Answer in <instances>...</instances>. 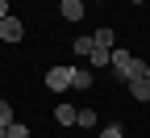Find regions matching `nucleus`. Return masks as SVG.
I'll return each mask as SVG.
<instances>
[{
    "label": "nucleus",
    "instance_id": "nucleus-12",
    "mask_svg": "<svg viewBox=\"0 0 150 138\" xmlns=\"http://www.w3.org/2000/svg\"><path fill=\"white\" fill-rule=\"evenodd\" d=\"M92 54V38H75V59H88Z\"/></svg>",
    "mask_w": 150,
    "mask_h": 138
},
{
    "label": "nucleus",
    "instance_id": "nucleus-18",
    "mask_svg": "<svg viewBox=\"0 0 150 138\" xmlns=\"http://www.w3.org/2000/svg\"><path fill=\"white\" fill-rule=\"evenodd\" d=\"M134 4H146V0H134Z\"/></svg>",
    "mask_w": 150,
    "mask_h": 138
},
{
    "label": "nucleus",
    "instance_id": "nucleus-17",
    "mask_svg": "<svg viewBox=\"0 0 150 138\" xmlns=\"http://www.w3.org/2000/svg\"><path fill=\"white\" fill-rule=\"evenodd\" d=\"M146 80H150V63H146Z\"/></svg>",
    "mask_w": 150,
    "mask_h": 138
},
{
    "label": "nucleus",
    "instance_id": "nucleus-6",
    "mask_svg": "<svg viewBox=\"0 0 150 138\" xmlns=\"http://www.w3.org/2000/svg\"><path fill=\"white\" fill-rule=\"evenodd\" d=\"M71 88H75V92H88V88H92V71H88V67H75V71H71Z\"/></svg>",
    "mask_w": 150,
    "mask_h": 138
},
{
    "label": "nucleus",
    "instance_id": "nucleus-1",
    "mask_svg": "<svg viewBox=\"0 0 150 138\" xmlns=\"http://www.w3.org/2000/svg\"><path fill=\"white\" fill-rule=\"evenodd\" d=\"M0 38H4V42L13 46V42H21V38H25V21H21V17H4V21H0Z\"/></svg>",
    "mask_w": 150,
    "mask_h": 138
},
{
    "label": "nucleus",
    "instance_id": "nucleus-2",
    "mask_svg": "<svg viewBox=\"0 0 150 138\" xmlns=\"http://www.w3.org/2000/svg\"><path fill=\"white\" fill-rule=\"evenodd\" d=\"M71 71H75V67H50V71H46V88H50V92H67V88H71Z\"/></svg>",
    "mask_w": 150,
    "mask_h": 138
},
{
    "label": "nucleus",
    "instance_id": "nucleus-13",
    "mask_svg": "<svg viewBox=\"0 0 150 138\" xmlns=\"http://www.w3.org/2000/svg\"><path fill=\"white\" fill-rule=\"evenodd\" d=\"M142 75H146V63L134 59V63H129V80H142ZM129 80H125V84H129Z\"/></svg>",
    "mask_w": 150,
    "mask_h": 138
},
{
    "label": "nucleus",
    "instance_id": "nucleus-10",
    "mask_svg": "<svg viewBox=\"0 0 150 138\" xmlns=\"http://www.w3.org/2000/svg\"><path fill=\"white\" fill-rule=\"evenodd\" d=\"M13 122H17V117H13V105H8V101H0V130H8Z\"/></svg>",
    "mask_w": 150,
    "mask_h": 138
},
{
    "label": "nucleus",
    "instance_id": "nucleus-15",
    "mask_svg": "<svg viewBox=\"0 0 150 138\" xmlns=\"http://www.w3.org/2000/svg\"><path fill=\"white\" fill-rule=\"evenodd\" d=\"M100 138H125V130L112 122V126H104V130H100Z\"/></svg>",
    "mask_w": 150,
    "mask_h": 138
},
{
    "label": "nucleus",
    "instance_id": "nucleus-9",
    "mask_svg": "<svg viewBox=\"0 0 150 138\" xmlns=\"http://www.w3.org/2000/svg\"><path fill=\"white\" fill-rule=\"evenodd\" d=\"M75 126L92 130V126H96V109H79V113H75Z\"/></svg>",
    "mask_w": 150,
    "mask_h": 138
},
{
    "label": "nucleus",
    "instance_id": "nucleus-8",
    "mask_svg": "<svg viewBox=\"0 0 150 138\" xmlns=\"http://www.w3.org/2000/svg\"><path fill=\"white\" fill-rule=\"evenodd\" d=\"M54 122L59 126H75V105H54Z\"/></svg>",
    "mask_w": 150,
    "mask_h": 138
},
{
    "label": "nucleus",
    "instance_id": "nucleus-4",
    "mask_svg": "<svg viewBox=\"0 0 150 138\" xmlns=\"http://www.w3.org/2000/svg\"><path fill=\"white\" fill-rule=\"evenodd\" d=\"M112 42H117V34H112L108 25H104V29H96V34H92V50H108V54H112Z\"/></svg>",
    "mask_w": 150,
    "mask_h": 138
},
{
    "label": "nucleus",
    "instance_id": "nucleus-14",
    "mask_svg": "<svg viewBox=\"0 0 150 138\" xmlns=\"http://www.w3.org/2000/svg\"><path fill=\"white\" fill-rule=\"evenodd\" d=\"M88 59H92V67H108V59H112V54H108V50H92Z\"/></svg>",
    "mask_w": 150,
    "mask_h": 138
},
{
    "label": "nucleus",
    "instance_id": "nucleus-5",
    "mask_svg": "<svg viewBox=\"0 0 150 138\" xmlns=\"http://www.w3.org/2000/svg\"><path fill=\"white\" fill-rule=\"evenodd\" d=\"M59 4H63V17H67V21H75V25L83 21V9H88L83 0H59Z\"/></svg>",
    "mask_w": 150,
    "mask_h": 138
},
{
    "label": "nucleus",
    "instance_id": "nucleus-16",
    "mask_svg": "<svg viewBox=\"0 0 150 138\" xmlns=\"http://www.w3.org/2000/svg\"><path fill=\"white\" fill-rule=\"evenodd\" d=\"M4 17H8V0H0V21H4Z\"/></svg>",
    "mask_w": 150,
    "mask_h": 138
},
{
    "label": "nucleus",
    "instance_id": "nucleus-11",
    "mask_svg": "<svg viewBox=\"0 0 150 138\" xmlns=\"http://www.w3.org/2000/svg\"><path fill=\"white\" fill-rule=\"evenodd\" d=\"M4 138H29V126H25V122H13V126L4 130Z\"/></svg>",
    "mask_w": 150,
    "mask_h": 138
},
{
    "label": "nucleus",
    "instance_id": "nucleus-19",
    "mask_svg": "<svg viewBox=\"0 0 150 138\" xmlns=\"http://www.w3.org/2000/svg\"><path fill=\"white\" fill-rule=\"evenodd\" d=\"M0 138H4V130H0Z\"/></svg>",
    "mask_w": 150,
    "mask_h": 138
},
{
    "label": "nucleus",
    "instance_id": "nucleus-7",
    "mask_svg": "<svg viewBox=\"0 0 150 138\" xmlns=\"http://www.w3.org/2000/svg\"><path fill=\"white\" fill-rule=\"evenodd\" d=\"M129 96L134 101H150V80L142 75V80H129Z\"/></svg>",
    "mask_w": 150,
    "mask_h": 138
},
{
    "label": "nucleus",
    "instance_id": "nucleus-3",
    "mask_svg": "<svg viewBox=\"0 0 150 138\" xmlns=\"http://www.w3.org/2000/svg\"><path fill=\"white\" fill-rule=\"evenodd\" d=\"M129 63H134V54H129V50H121V46H112L108 67H112V75H117V80H129Z\"/></svg>",
    "mask_w": 150,
    "mask_h": 138
}]
</instances>
